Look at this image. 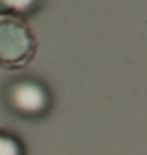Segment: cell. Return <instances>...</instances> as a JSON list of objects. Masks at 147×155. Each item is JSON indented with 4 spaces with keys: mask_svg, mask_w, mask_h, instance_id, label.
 Wrapping results in <instances>:
<instances>
[{
    "mask_svg": "<svg viewBox=\"0 0 147 155\" xmlns=\"http://www.w3.org/2000/svg\"><path fill=\"white\" fill-rule=\"evenodd\" d=\"M0 155H26L22 141L2 128H0Z\"/></svg>",
    "mask_w": 147,
    "mask_h": 155,
    "instance_id": "obj_4",
    "label": "cell"
},
{
    "mask_svg": "<svg viewBox=\"0 0 147 155\" xmlns=\"http://www.w3.org/2000/svg\"><path fill=\"white\" fill-rule=\"evenodd\" d=\"M35 53V39L30 28L18 18L0 16V67L22 69Z\"/></svg>",
    "mask_w": 147,
    "mask_h": 155,
    "instance_id": "obj_1",
    "label": "cell"
},
{
    "mask_svg": "<svg viewBox=\"0 0 147 155\" xmlns=\"http://www.w3.org/2000/svg\"><path fill=\"white\" fill-rule=\"evenodd\" d=\"M41 6V0H0V16L6 18H26Z\"/></svg>",
    "mask_w": 147,
    "mask_h": 155,
    "instance_id": "obj_3",
    "label": "cell"
},
{
    "mask_svg": "<svg viewBox=\"0 0 147 155\" xmlns=\"http://www.w3.org/2000/svg\"><path fill=\"white\" fill-rule=\"evenodd\" d=\"M4 98L12 112L24 118H39L51 106L49 91L35 79H18L10 83L6 87Z\"/></svg>",
    "mask_w": 147,
    "mask_h": 155,
    "instance_id": "obj_2",
    "label": "cell"
}]
</instances>
